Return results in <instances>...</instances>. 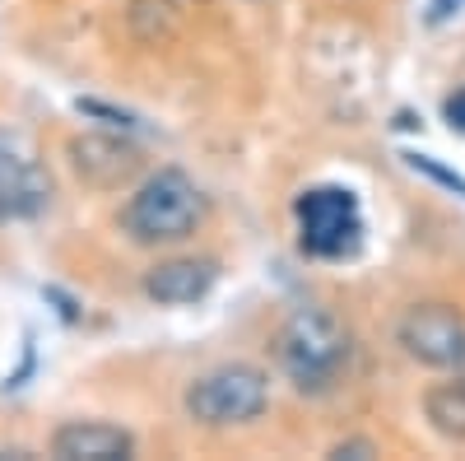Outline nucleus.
Returning <instances> with one entry per match:
<instances>
[{
    "label": "nucleus",
    "instance_id": "f257e3e1",
    "mask_svg": "<svg viewBox=\"0 0 465 461\" xmlns=\"http://www.w3.org/2000/svg\"><path fill=\"white\" fill-rule=\"evenodd\" d=\"M201 219H205V196L182 168H159L153 177H144L122 210V228L131 234V243L144 247L182 243L196 234Z\"/></svg>",
    "mask_w": 465,
    "mask_h": 461
},
{
    "label": "nucleus",
    "instance_id": "f03ea898",
    "mask_svg": "<svg viewBox=\"0 0 465 461\" xmlns=\"http://www.w3.org/2000/svg\"><path fill=\"white\" fill-rule=\"evenodd\" d=\"M275 359L298 392H326V387H335L340 368L349 364V336L331 313L302 307V313H293L284 322V331L275 340Z\"/></svg>",
    "mask_w": 465,
    "mask_h": 461
},
{
    "label": "nucleus",
    "instance_id": "7ed1b4c3",
    "mask_svg": "<svg viewBox=\"0 0 465 461\" xmlns=\"http://www.w3.org/2000/svg\"><path fill=\"white\" fill-rule=\"evenodd\" d=\"M293 219H298V243L307 256L317 261H344L354 256L363 243V215L354 191L344 186H312L293 201Z\"/></svg>",
    "mask_w": 465,
    "mask_h": 461
},
{
    "label": "nucleus",
    "instance_id": "20e7f679",
    "mask_svg": "<svg viewBox=\"0 0 465 461\" xmlns=\"http://www.w3.org/2000/svg\"><path fill=\"white\" fill-rule=\"evenodd\" d=\"M270 401V382L252 364H228L186 387V415L205 429H232L256 419Z\"/></svg>",
    "mask_w": 465,
    "mask_h": 461
},
{
    "label": "nucleus",
    "instance_id": "39448f33",
    "mask_svg": "<svg viewBox=\"0 0 465 461\" xmlns=\"http://www.w3.org/2000/svg\"><path fill=\"white\" fill-rule=\"evenodd\" d=\"M401 350L429 368L465 373V317L451 303H419L396 326Z\"/></svg>",
    "mask_w": 465,
    "mask_h": 461
},
{
    "label": "nucleus",
    "instance_id": "423d86ee",
    "mask_svg": "<svg viewBox=\"0 0 465 461\" xmlns=\"http://www.w3.org/2000/svg\"><path fill=\"white\" fill-rule=\"evenodd\" d=\"M47 182L43 173H37L24 154L0 135V224H10V219H28L47 205Z\"/></svg>",
    "mask_w": 465,
    "mask_h": 461
},
{
    "label": "nucleus",
    "instance_id": "0eeeda50",
    "mask_svg": "<svg viewBox=\"0 0 465 461\" xmlns=\"http://www.w3.org/2000/svg\"><path fill=\"white\" fill-rule=\"evenodd\" d=\"M135 452V438L116 425H103V419H74V425H61L52 438V456L61 461H122Z\"/></svg>",
    "mask_w": 465,
    "mask_h": 461
},
{
    "label": "nucleus",
    "instance_id": "6e6552de",
    "mask_svg": "<svg viewBox=\"0 0 465 461\" xmlns=\"http://www.w3.org/2000/svg\"><path fill=\"white\" fill-rule=\"evenodd\" d=\"M214 261H196V256H177V261H159L153 271L144 276V294L163 307H182V303H196L214 289Z\"/></svg>",
    "mask_w": 465,
    "mask_h": 461
},
{
    "label": "nucleus",
    "instance_id": "1a4fd4ad",
    "mask_svg": "<svg viewBox=\"0 0 465 461\" xmlns=\"http://www.w3.org/2000/svg\"><path fill=\"white\" fill-rule=\"evenodd\" d=\"M70 159H74V168H80V177L94 182V186H116L122 177H131L135 164H140L135 149L122 145V140H112V135H84V140H74L70 145Z\"/></svg>",
    "mask_w": 465,
    "mask_h": 461
},
{
    "label": "nucleus",
    "instance_id": "9d476101",
    "mask_svg": "<svg viewBox=\"0 0 465 461\" xmlns=\"http://www.w3.org/2000/svg\"><path fill=\"white\" fill-rule=\"evenodd\" d=\"M423 415H429V425L442 438L465 443V377H451V382L429 387V396H423Z\"/></svg>",
    "mask_w": 465,
    "mask_h": 461
},
{
    "label": "nucleus",
    "instance_id": "9b49d317",
    "mask_svg": "<svg viewBox=\"0 0 465 461\" xmlns=\"http://www.w3.org/2000/svg\"><path fill=\"white\" fill-rule=\"evenodd\" d=\"M331 456H377V443H368V438H349V443H335L331 447Z\"/></svg>",
    "mask_w": 465,
    "mask_h": 461
},
{
    "label": "nucleus",
    "instance_id": "f8f14e48",
    "mask_svg": "<svg viewBox=\"0 0 465 461\" xmlns=\"http://www.w3.org/2000/svg\"><path fill=\"white\" fill-rule=\"evenodd\" d=\"M442 112H447V122H451L456 131H465V89H456V94L447 98V107H442Z\"/></svg>",
    "mask_w": 465,
    "mask_h": 461
}]
</instances>
